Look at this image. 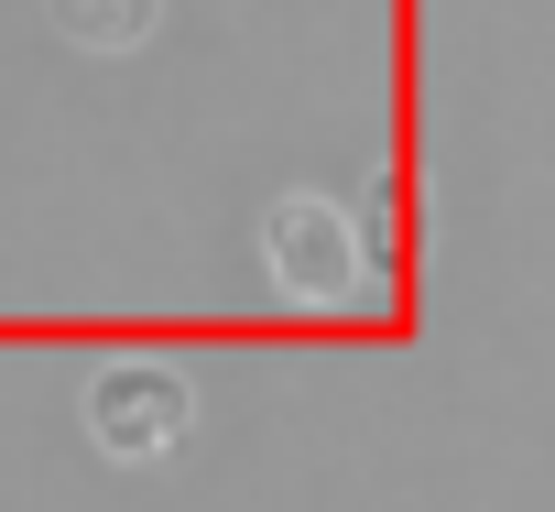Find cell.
Wrapping results in <instances>:
<instances>
[{
    "label": "cell",
    "instance_id": "cell-2",
    "mask_svg": "<svg viewBox=\"0 0 555 512\" xmlns=\"http://www.w3.org/2000/svg\"><path fill=\"white\" fill-rule=\"evenodd\" d=\"M77 414H88V447H99V458L142 469V458L185 447V425H196V382H185L175 360H99L88 393H77Z\"/></svg>",
    "mask_w": 555,
    "mask_h": 512
},
{
    "label": "cell",
    "instance_id": "cell-1",
    "mask_svg": "<svg viewBox=\"0 0 555 512\" xmlns=\"http://www.w3.org/2000/svg\"><path fill=\"white\" fill-rule=\"evenodd\" d=\"M261 273L284 306H360L371 295V251H360V218L338 196H272L261 207Z\"/></svg>",
    "mask_w": 555,
    "mask_h": 512
},
{
    "label": "cell",
    "instance_id": "cell-3",
    "mask_svg": "<svg viewBox=\"0 0 555 512\" xmlns=\"http://www.w3.org/2000/svg\"><path fill=\"white\" fill-rule=\"evenodd\" d=\"M44 12H55L66 44H88V55H131V44H153L164 0H44Z\"/></svg>",
    "mask_w": 555,
    "mask_h": 512
}]
</instances>
